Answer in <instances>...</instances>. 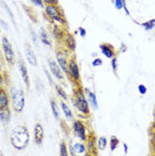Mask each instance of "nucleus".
<instances>
[{"instance_id":"nucleus-14","label":"nucleus","mask_w":155,"mask_h":156,"mask_svg":"<svg viewBox=\"0 0 155 156\" xmlns=\"http://www.w3.org/2000/svg\"><path fill=\"white\" fill-rule=\"evenodd\" d=\"M63 43H64L66 49H68L70 52H75L76 51V40H75V37H74L72 34L66 32V36H64Z\"/></svg>"},{"instance_id":"nucleus-43","label":"nucleus","mask_w":155,"mask_h":156,"mask_svg":"<svg viewBox=\"0 0 155 156\" xmlns=\"http://www.w3.org/2000/svg\"><path fill=\"white\" fill-rule=\"evenodd\" d=\"M45 75H47V77H48V81L52 84V77H51V75H50V72H48V71H45Z\"/></svg>"},{"instance_id":"nucleus-41","label":"nucleus","mask_w":155,"mask_h":156,"mask_svg":"<svg viewBox=\"0 0 155 156\" xmlns=\"http://www.w3.org/2000/svg\"><path fill=\"white\" fill-rule=\"evenodd\" d=\"M127 51V45H126L124 43H122L121 44V49H119V52H126Z\"/></svg>"},{"instance_id":"nucleus-13","label":"nucleus","mask_w":155,"mask_h":156,"mask_svg":"<svg viewBox=\"0 0 155 156\" xmlns=\"http://www.w3.org/2000/svg\"><path fill=\"white\" fill-rule=\"evenodd\" d=\"M70 155H72V156H75V155H87L86 144H84L82 140H80L79 143L71 144V147H70Z\"/></svg>"},{"instance_id":"nucleus-5","label":"nucleus","mask_w":155,"mask_h":156,"mask_svg":"<svg viewBox=\"0 0 155 156\" xmlns=\"http://www.w3.org/2000/svg\"><path fill=\"white\" fill-rule=\"evenodd\" d=\"M2 45H3V55H4L5 62L8 63L9 66H13L16 63L15 51H13V47H12L11 41L8 40V37L7 36H2Z\"/></svg>"},{"instance_id":"nucleus-32","label":"nucleus","mask_w":155,"mask_h":156,"mask_svg":"<svg viewBox=\"0 0 155 156\" xmlns=\"http://www.w3.org/2000/svg\"><path fill=\"white\" fill-rule=\"evenodd\" d=\"M2 5H3V7H4L5 12H7V13H8V15H9V17H11V20H12V22H13V13L11 12V9H9V7H8V5H7V3H5V2H2Z\"/></svg>"},{"instance_id":"nucleus-8","label":"nucleus","mask_w":155,"mask_h":156,"mask_svg":"<svg viewBox=\"0 0 155 156\" xmlns=\"http://www.w3.org/2000/svg\"><path fill=\"white\" fill-rule=\"evenodd\" d=\"M55 55H56V62L60 66L63 73L68 76V54H67V49H64V51L56 49Z\"/></svg>"},{"instance_id":"nucleus-18","label":"nucleus","mask_w":155,"mask_h":156,"mask_svg":"<svg viewBox=\"0 0 155 156\" xmlns=\"http://www.w3.org/2000/svg\"><path fill=\"white\" fill-rule=\"evenodd\" d=\"M99 48H100V52H102V54H103L107 59H112L114 56H116V55H115V49H114V47H112L111 44L103 43V44H100Z\"/></svg>"},{"instance_id":"nucleus-11","label":"nucleus","mask_w":155,"mask_h":156,"mask_svg":"<svg viewBox=\"0 0 155 156\" xmlns=\"http://www.w3.org/2000/svg\"><path fill=\"white\" fill-rule=\"evenodd\" d=\"M86 147H87V154H88V155H96V154H98L96 137H95V135H94L92 132H91L90 135H87Z\"/></svg>"},{"instance_id":"nucleus-40","label":"nucleus","mask_w":155,"mask_h":156,"mask_svg":"<svg viewBox=\"0 0 155 156\" xmlns=\"http://www.w3.org/2000/svg\"><path fill=\"white\" fill-rule=\"evenodd\" d=\"M79 35H80L82 37L86 36V30H84L83 27H79Z\"/></svg>"},{"instance_id":"nucleus-10","label":"nucleus","mask_w":155,"mask_h":156,"mask_svg":"<svg viewBox=\"0 0 155 156\" xmlns=\"http://www.w3.org/2000/svg\"><path fill=\"white\" fill-rule=\"evenodd\" d=\"M34 143L36 145H41L43 144V140H44V128L40 123H36L34 126Z\"/></svg>"},{"instance_id":"nucleus-48","label":"nucleus","mask_w":155,"mask_h":156,"mask_svg":"<svg viewBox=\"0 0 155 156\" xmlns=\"http://www.w3.org/2000/svg\"><path fill=\"white\" fill-rule=\"evenodd\" d=\"M154 118H155V109H154Z\"/></svg>"},{"instance_id":"nucleus-42","label":"nucleus","mask_w":155,"mask_h":156,"mask_svg":"<svg viewBox=\"0 0 155 156\" xmlns=\"http://www.w3.org/2000/svg\"><path fill=\"white\" fill-rule=\"evenodd\" d=\"M123 151H124V154H128V145L126 143H123Z\"/></svg>"},{"instance_id":"nucleus-3","label":"nucleus","mask_w":155,"mask_h":156,"mask_svg":"<svg viewBox=\"0 0 155 156\" xmlns=\"http://www.w3.org/2000/svg\"><path fill=\"white\" fill-rule=\"evenodd\" d=\"M74 104H75V108L78 109V112H80L83 116L88 118L90 116V103L86 98L84 90H82V88H79V87L74 92Z\"/></svg>"},{"instance_id":"nucleus-1","label":"nucleus","mask_w":155,"mask_h":156,"mask_svg":"<svg viewBox=\"0 0 155 156\" xmlns=\"http://www.w3.org/2000/svg\"><path fill=\"white\" fill-rule=\"evenodd\" d=\"M11 144L13 145V148H16L17 151L26 150L28 143H30V133L26 127H20L12 131L11 133Z\"/></svg>"},{"instance_id":"nucleus-33","label":"nucleus","mask_w":155,"mask_h":156,"mask_svg":"<svg viewBox=\"0 0 155 156\" xmlns=\"http://www.w3.org/2000/svg\"><path fill=\"white\" fill-rule=\"evenodd\" d=\"M102 64H103V60H102L100 58H95V59H94L92 67H100Z\"/></svg>"},{"instance_id":"nucleus-35","label":"nucleus","mask_w":155,"mask_h":156,"mask_svg":"<svg viewBox=\"0 0 155 156\" xmlns=\"http://www.w3.org/2000/svg\"><path fill=\"white\" fill-rule=\"evenodd\" d=\"M138 91H139L140 95H146L147 94V87L143 86V84H139V86H138Z\"/></svg>"},{"instance_id":"nucleus-17","label":"nucleus","mask_w":155,"mask_h":156,"mask_svg":"<svg viewBox=\"0 0 155 156\" xmlns=\"http://www.w3.org/2000/svg\"><path fill=\"white\" fill-rule=\"evenodd\" d=\"M24 48H26V59H27V62L30 63L31 66L36 67L38 66V59H36V55H35V51L30 47V44H26L24 45Z\"/></svg>"},{"instance_id":"nucleus-38","label":"nucleus","mask_w":155,"mask_h":156,"mask_svg":"<svg viewBox=\"0 0 155 156\" xmlns=\"http://www.w3.org/2000/svg\"><path fill=\"white\" fill-rule=\"evenodd\" d=\"M30 32H31V37H32V41L35 43V45H36V44H38V36H36V34L34 32V30H31Z\"/></svg>"},{"instance_id":"nucleus-25","label":"nucleus","mask_w":155,"mask_h":156,"mask_svg":"<svg viewBox=\"0 0 155 156\" xmlns=\"http://www.w3.org/2000/svg\"><path fill=\"white\" fill-rule=\"evenodd\" d=\"M51 109H52V113H54V118L55 119H59L60 115H59V108H58V101L55 99H51Z\"/></svg>"},{"instance_id":"nucleus-19","label":"nucleus","mask_w":155,"mask_h":156,"mask_svg":"<svg viewBox=\"0 0 155 156\" xmlns=\"http://www.w3.org/2000/svg\"><path fill=\"white\" fill-rule=\"evenodd\" d=\"M11 111H9V108H3L0 109V123L3 124V126H8L9 122H11Z\"/></svg>"},{"instance_id":"nucleus-21","label":"nucleus","mask_w":155,"mask_h":156,"mask_svg":"<svg viewBox=\"0 0 155 156\" xmlns=\"http://www.w3.org/2000/svg\"><path fill=\"white\" fill-rule=\"evenodd\" d=\"M59 105H60V108H62L63 113H64L66 119H67V120H71V119L74 118V115H72L71 108H70V107H68V104L66 103V100H63L62 103H59Z\"/></svg>"},{"instance_id":"nucleus-26","label":"nucleus","mask_w":155,"mask_h":156,"mask_svg":"<svg viewBox=\"0 0 155 156\" xmlns=\"http://www.w3.org/2000/svg\"><path fill=\"white\" fill-rule=\"evenodd\" d=\"M59 154L62 156H68L70 155V151L67 148V143L66 141H60V145H59Z\"/></svg>"},{"instance_id":"nucleus-27","label":"nucleus","mask_w":155,"mask_h":156,"mask_svg":"<svg viewBox=\"0 0 155 156\" xmlns=\"http://www.w3.org/2000/svg\"><path fill=\"white\" fill-rule=\"evenodd\" d=\"M142 27L146 31H151L153 28H155V19H150V20H147V22L142 23Z\"/></svg>"},{"instance_id":"nucleus-2","label":"nucleus","mask_w":155,"mask_h":156,"mask_svg":"<svg viewBox=\"0 0 155 156\" xmlns=\"http://www.w3.org/2000/svg\"><path fill=\"white\" fill-rule=\"evenodd\" d=\"M44 16H47L48 22L51 24H59L66 27L67 20L64 19V13L58 4H47L44 5Z\"/></svg>"},{"instance_id":"nucleus-37","label":"nucleus","mask_w":155,"mask_h":156,"mask_svg":"<svg viewBox=\"0 0 155 156\" xmlns=\"http://www.w3.org/2000/svg\"><path fill=\"white\" fill-rule=\"evenodd\" d=\"M5 81H7V79H5V75H4V73H2V72H0V88H2V87H4Z\"/></svg>"},{"instance_id":"nucleus-31","label":"nucleus","mask_w":155,"mask_h":156,"mask_svg":"<svg viewBox=\"0 0 155 156\" xmlns=\"http://www.w3.org/2000/svg\"><path fill=\"white\" fill-rule=\"evenodd\" d=\"M151 147H153V154H155V129H151Z\"/></svg>"},{"instance_id":"nucleus-9","label":"nucleus","mask_w":155,"mask_h":156,"mask_svg":"<svg viewBox=\"0 0 155 156\" xmlns=\"http://www.w3.org/2000/svg\"><path fill=\"white\" fill-rule=\"evenodd\" d=\"M48 67H50V72L52 73V76H54L55 79H58L60 81L64 80V73H63L60 66L58 64L56 60H52V59L48 60Z\"/></svg>"},{"instance_id":"nucleus-6","label":"nucleus","mask_w":155,"mask_h":156,"mask_svg":"<svg viewBox=\"0 0 155 156\" xmlns=\"http://www.w3.org/2000/svg\"><path fill=\"white\" fill-rule=\"evenodd\" d=\"M68 77L75 84L80 83V69H79V66H78L76 59L74 56L71 59H68Z\"/></svg>"},{"instance_id":"nucleus-23","label":"nucleus","mask_w":155,"mask_h":156,"mask_svg":"<svg viewBox=\"0 0 155 156\" xmlns=\"http://www.w3.org/2000/svg\"><path fill=\"white\" fill-rule=\"evenodd\" d=\"M107 144H108V140L106 136H99L96 139V147L99 151H104L106 147H107Z\"/></svg>"},{"instance_id":"nucleus-16","label":"nucleus","mask_w":155,"mask_h":156,"mask_svg":"<svg viewBox=\"0 0 155 156\" xmlns=\"http://www.w3.org/2000/svg\"><path fill=\"white\" fill-rule=\"evenodd\" d=\"M17 66H19L20 75H22V79H23V81H24V84H26V88H27V90H30V76H28V71H27L26 63H24L23 60H19Z\"/></svg>"},{"instance_id":"nucleus-36","label":"nucleus","mask_w":155,"mask_h":156,"mask_svg":"<svg viewBox=\"0 0 155 156\" xmlns=\"http://www.w3.org/2000/svg\"><path fill=\"white\" fill-rule=\"evenodd\" d=\"M32 2V4H35V5H38V7H40V8H44V2L43 0H31Z\"/></svg>"},{"instance_id":"nucleus-20","label":"nucleus","mask_w":155,"mask_h":156,"mask_svg":"<svg viewBox=\"0 0 155 156\" xmlns=\"http://www.w3.org/2000/svg\"><path fill=\"white\" fill-rule=\"evenodd\" d=\"M84 94H86V98L87 100H88V103L91 105H92L94 108H98V100H96V95L94 94L91 90H88V88H84Z\"/></svg>"},{"instance_id":"nucleus-24","label":"nucleus","mask_w":155,"mask_h":156,"mask_svg":"<svg viewBox=\"0 0 155 156\" xmlns=\"http://www.w3.org/2000/svg\"><path fill=\"white\" fill-rule=\"evenodd\" d=\"M55 91H56V94L59 95V96H60L63 100H68V95H67V92L64 91V88H63L62 86H59V84H56L55 86Z\"/></svg>"},{"instance_id":"nucleus-45","label":"nucleus","mask_w":155,"mask_h":156,"mask_svg":"<svg viewBox=\"0 0 155 156\" xmlns=\"http://www.w3.org/2000/svg\"><path fill=\"white\" fill-rule=\"evenodd\" d=\"M3 71V63H2V60H0V72Z\"/></svg>"},{"instance_id":"nucleus-30","label":"nucleus","mask_w":155,"mask_h":156,"mask_svg":"<svg viewBox=\"0 0 155 156\" xmlns=\"http://www.w3.org/2000/svg\"><path fill=\"white\" fill-rule=\"evenodd\" d=\"M24 11H26V12L28 13V16L31 17V20H32L34 23H36V22H38V19H36V15H34V13L30 11V7H26V5H24Z\"/></svg>"},{"instance_id":"nucleus-34","label":"nucleus","mask_w":155,"mask_h":156,"mask_svg":"<svg viewBox=\"0 0 155 156\" xmlns=\"http://www.w3.org/2000/svg\"><path fill=\"white\" fill-rule=\"evenodd\" d=\"M114 5H115L116 9H119V11L123 9V2L122 0H114Z\"/></svg>"},{"instance_id":"nucleus-4","label":"nucleus","mask_w":155,"mask_h":156,"mask_svg":"<svg viewBox=\"0 0 155 156\" xmlns=\"http://www.w3.org/2000/svg\"><path fill=\"white\" fill-rule=\"evenodd\" d=\"M9 98H11V103H12L13 111L17 112V113L23 112L24 105H26V96H24V91L20 90V88H11Z\"/></svg>"},{"instance_id":"nucleus-46","label":"nucleus","mask_w":155,"mask_h":156,"mask_svg":"<svg viewBox=\"0 0 155 156\" xmlns=\"http://www.w3.org/2000/svg\"><path fill=\"white\" fill-rule=\"evenodd\" d=\"M153 128H154V129H155V122H154V123H153Z\"/></svg>"},{"instance_id":"nucleus-39","label":"nucleus","mask_w":155,"mask_h":156,"mask_svg":"<svg viewBox=\"0 0 155 156\" xmlns=\"http://www.w3.org/2000/svg\"><path fill=\"white\" fill-rule=\"evenodd\" d=\"M43 2H44V4L47 5V4H58L59 0H43Z\"/></svg>"},{"instance_id":"nucleus-7","label":"nucleus","mask_w":155,"mask_h":156,"mask_svg":"<svg viewBox=\"0 0 155 156\" xmlns=\"http://www.w3.org/2000/svg\"><path fill=\"white\" fill-rule=\"evenodd\" d=\"M72 132L79 140L86 141L87 139V126L82 120H74L72 123Z\"/></svg>"},{"instance_id":"nucleus-15","label":"nucleus","mask_w":155,"mask_h":156,"mask_svg":"<svg viewBox=\"0 0 155 156\" xmlns=\"http://www.w3.org/2000/svg\"><path fill=\"white\" fill-rule=\"evenodd\" d=\"M9 104H11V98H9V94L7 92V90L4 87H2V88H0V109L9 108Z\"/></svg>"},{"instance_id":"nucleus-12","label":"nucleus","mask_w":155,"mask_h":156,"mask_svg":"<svg viewBox=\"0 0 155 156\" xmlns=\"http://www.w3.org/2000/svg\"><path fill=\"white\" fill-rule=\"evenodd\" d=\"M51 32H52L54 37L59 41V43H63V40H64V36H66V32H67V31H66V27L59 26V24H52Z\"/></svg>"},{"instance_id":"nucleus-47","label":"nucleus","mask_w":155,"mask_h":156,"mask_svg":"<svg viewBox=\"0 0 155 156\" xmlns=\"http://www.w3.org/2000/svg\"><path fill=\"white\" fill-rule=\"evenodd\" d=\"M0 155H3V151H0Z\"/></svg>"},{"instance_id":"nucleus-29","label":"nucleus","mask_w":155,"mask_h":156,"mask_svg":"<svg viewBox=\"0 0 155 156\" xmlns=\"http://www.w3.org/2000/svg\"><path fill=\"white\" fill-rule=\"evenodd\" d=\"M111 60V67H112V72L114 73H116L118 72V59H116V56H114L112 59H110Z\"/></svg>"},{"instance_id":"nucleus-28","label":"nucleus","mask_w":155,"mask_h":156,"mask_svg":"<svg viewBox=\"0 0 155 156\" xmlns=\"http://www.w3.org/2000/svg\"><path fill=\"white\" fill-rule=\"evenodd\" d=\"M119 143H121V141H119L118 137H116V136H111L110 137V150L111 151H115L116 147L119 145Z\"/></svg>"},{"instance_id":"nucleus-22","label":"nucleus","mask_w":155,"mask_h":156,"mask_svg":"<svg viewBox=\"0 0 155 156\" xmlns=\"http://www.w3.org/2000/svg\"><path fill=\"white\" fill-rule=\"evenodd\" d=\"M40 41L44 45H47V47H51L52 45V41L50 40V37H48V34H47V31H45V28H41L40 30Z\"/></svg>"},{"instance_id":"nucleus-44","label":"nucleus","mask_w":155,"mask_h":156,"mask_svg":"<svg viewBox=\"0 0 155 156\" xmlns=\"http://www.w3.org/2000/svg\"><path fill=\"white\" fill-rule=\"evenodd\" d=\"M0 24H2V26H3V27H4V28H5V30H8V26H7V24H5L4 22H3V20H2V19H0Z\"/></svg>"}]
</instances>
